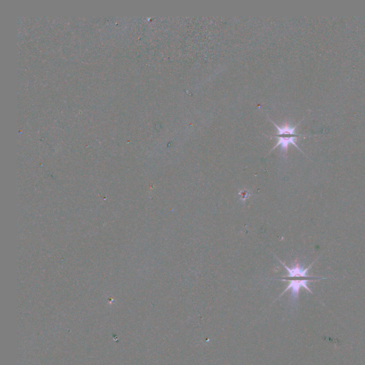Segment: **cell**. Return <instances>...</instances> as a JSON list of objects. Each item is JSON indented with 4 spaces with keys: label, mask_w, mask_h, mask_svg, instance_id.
<instances>
[{
    "label": "cell",
    "mask_w": 365,
    "mask_h": 365,
    "mask_svg": "<svg viewBox=\"0 0 365 365\" xmlns=\"http://www.w3.org/2000/svg\"><path fill=\"white\" fill-rule=\"evenodd\" d=\"M278 260L286 268L288 274L284 276L282 279H277L287 281L289 282L287 288L283 291L279 297L284 294L287 290L290 289L292 299L293 301H295L298 299L299 289L302 287H304L312 294V292L307 286L309 282L327 279L326 277L309 276L307 274L309 269L312 266L316 260L312 262L309 266L305 269L303 268V267H302L301 264L298 262H295L294 266L292 268H289L279 259H278Z\"/></svg>",
    "instance_id": "1"
},
{
    "label": "cell",
    "mask_w": 365,
    "mask_h": 365,
    "mask_svg": "<svg viewBox=\"0 0 365 365\" xmlns=\"http://www.w3.org/2000/svg\"><path fill=\"white\" fill-rule=\"evenodd\" d=\"M269 120L273 123L275 128L277 130V133L272 135L271 138H277V142L276 145L271 149L269 153L275 149L277 147L280 146L282 152L284 153V155H286L288 146L289 144L294 145L299 151L304 153V152L300 149V148L296 143V141L298 138H305L306 136H310L313 134H300L296 133V128L297 125L299 124L301 120L295 125L291 126L289 124H284L282 126L276 124L272 120L269 118Z\"/></svg>",
    "instance_id": "2"
}]
</instances>
